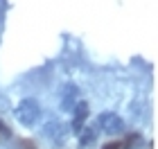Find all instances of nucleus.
Here are the masks:
<instances>
[{"instance_id":"f257e3e1","label":"nucleus","mask_w":158,"mask_h":149,"mask_svg":"<svg viewBox=\"0 0 158 149\" xmlns=\"http://www.w3.org/2000/svg\"><path fill=\"white\" fill-rule=\"evenodd\" d=\"M14 115H16V120L23 126H36L41 120V106L36 99H23L14 109Z\"/></svg>"},{"instance_id":"f03ea898","label":"nucleus","mask_w":158,"mask_h":149,"mask_svg":"<svg viewBox=\"0 0 158 149\" xmlns=\"http://www.w3.org/2000/svg\"><path fill=\"white\" fill-rule=\"evenodd\" d=\"M97 126H99V129H102L104 133H111V136H120V133L124 131V120H122L118 113L106 111V113H102V115H99Z\"/></svg>"},{"instance_id":"7ed1b4c3","label":"nucleus","mask_w":158,"mask_h":149,"mask_svg":"<svg viewBox=\"0 0 158 149\" xmlns=\"http://www.w3.org/2000/svg\"><path fill=\"white\" fill-rule=\"evenodd\" d=\"M73 120H70V129H73L75 133L84 126V122H86V118H88V104L86 102H77L75 106H73Z\"/></svg>"},{"instance_id":"20e7f679","label":"nucleus","mask_w":158,"mask_h":149,"mask_svg":"<svg viewBox=\"0 0 158 149\" xmlns=\"http://www.w3.org/2000/svg\"><path fill=\"white\" fill-rule=\"evenodd\" d=\"M79 102V88L75 84H66L63 86V95H61V106L63 111H73V106Z\"/></svg>"},{"instance_id":"39448f33","label":"nucleus","mask_w":158,"mask_h":149,"mask_svg":"<svg viewBox=\"0 0 158 149\" xmlns=\"http://www.w3.org/2000/svg\"><path fill=\"white\" fill-rule=\"evenodd\" d=\"M43 133H45V138H50V140H56V143L66 140V136H68L66 126H63L61 122H48L45 126H43Z\"/></svg>"},{"instance_id":"423d86ee","label":"nucleus","mask_w":158,"mask_h":149,"mask_svg":"<svg viewBox=\"0 0 158 149\" xmlns=\"http://www.w3.org/2000/svg\"><path fill=\"white\" fill-rule=\"evenodd\" d=\"M77 136H79V145L81 147H90L97 140V126H81L77 131Z\"/></svg>"},{"instance_id":"0eeeda50","label":"nucleus","mask_w":158,"mask_h":149,"mask_svg":"<svg viewBox=\"0 0 158 149\" xmlns=\"http://www.w3.org/2000/svg\"><path fill=\"white\" fill-rule=\"evenodd\" d=\"M102 149H120V145L118 143H111V145H104Z\"/></svg>"}]
</instances>
